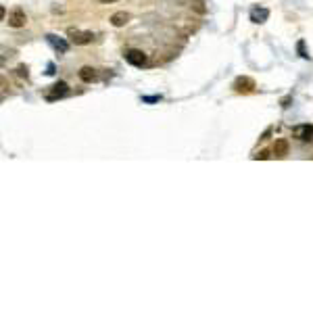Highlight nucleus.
Masks as SVG:
<instances>
[{
	"label": "nucleus",
	"mask_w": 313,
	"mask_h": 313,
	"mask_svg": "<svg viewBox=\"0 0 313 313\" xmlns=\"http://www.w3.org/2000/svg\"><path fill=\"white\" fill-rule=\"evenodd\" d=\"M19 75H25L27 77V67H19Z\"/></svg>",
	"instance_id": "f8f14e48"
},
{
	"label": "nucleus",
	"mask_w": 313,
	"mask_h": 313,
	"mask_svg": "<svg viewBox=\"0 0 313 313\" xmlns=\"http://www.w3.org/2000/svg\"><path fill=\"white\" fill-rule=\"evenodd\" d=\"M125 61L130 63V65H134V67H142V65H146V61H148V57L142 52V50H138V48H130V50H125Z\"/></svg>",
	"instance_id": "f257e3e1"
},
{
	"label": "nucleus",
	"mask_w": 313,
	"mask_h": 313,
	"mask_svg": "<svg viewBox=\"0 0 313 313\" xmlns=\"http://www.w3.org/2000/svg\"><path fill=\"white\" fill-rule=\"evenodd\" d=\"M69 36H71V42L75 44H90L94 40V34H90V31H77V29H69Z\"/></svg>",
	"instance_id": "7ed1b4c3"
},
{
	"label": "nucleus",
	"mask_w": 313,
	"mask_h": 313,
	"mask_svg": "<svg viewBox=\"0 0 313 313\" xmlns=\"http://www.w3.org/2000/svg\"><path fill=\"white\" fill-rule=\"evenodd\" d=\"M292 134H294V138H299L301 142H307V140L313 138V125H309V123L296 125V128L292 130Z\"/></svg>",
	"instance_id": "20e7f679"
},
{
	"label": "nucleus",
	"mask_w": 313,
	"mask_h": 313,
	"mask_svg": "<svg viewBox=\"0 0 313 313\" xmlns=\"http://www.w3.org/2000/svg\"><path fill=\"white\" fill-rule=\"evenodd\" d=\"M268 156H269L268 153H259V155H257V159H268Z\"/></svg>",
	"instance_id": "ddd939ff"
},
{
	"label": "nucleus",
	"mask_w": 313,
	"mask_h": 313,
	"mask_svg": "<svg viewBox=\"0 0 313 313\" xmlns=\"http://www.w3.org/2000/svg\"><path fill=\"white\" fill-rule=\"evenodd\" d=\"M46 40H48V42H50V44H52L59 52H67V48H69L67 42H65V40H61V38H57V36H46Z\"/></svg>",
	"instance_id": "6e6552de"
},
{
	"label": "nucleus",
	"mask_w": 313,
	"mask_h": 313,
	"mask_svg": "<svg viewBox=\"0 0 313 313\" xmlns=\"http://www.w3.org/2000/svg\"><path fill=\"white\" fill-rule=\"evenodd\" d=\"M67 92H69V86H67L65 82H57V84L52 86V90L48 92V96H46V98H48V100H57V98L65 96Z\"/></svg>",
	"instance_id": "39448f33"
},
{
	"label": "nucleus",
	"mask_w": 313,
	"mask_h": 313,
	"mask_svg": "<svg viewBox=\"0 0 313 313\" xmlns=\"http://www.w3.org/2000/svg\"><path fill=\"white\" fill-rule=\"evenodd\" d=\"M268 17H269L268 9H253V13H250V21L253 23H263L268 21Z\"/></svg>",
	"instance_id": "423d86ee"
},
{
	"label": "nucleus",
	"mask_w": 313,
	"mask_h": 313,
	"mask_svg": "<svg viewBox=\"0 0 313 313\" xmlns=\"http://www.w3.org/2000/svg\"><path fill=\"white\" fill-rule=\"evenodd\" d=\"M80 80L86 82V84H90L96 80V69H92V67H82L80 69Z\"/></svg>",
	"instance_id": "0eeeda50"
},
{
	"label": "nucleus",
	"mask_w": 313,
	"mask_h": 313,
	"mask_svg": "<svg viewBox=\"0 0 313 313\" xmlns=\"http://www.w3.org/2000/svg\"><path fill=\"white\" fill-rule=\"evenodd\" d=\"M159 98H161V96H144L142 100H144V103H156Z\"/></svg>",
	"instance_id": "9b49d317"
},
{
	"label": "nucleus",
	"mask_w": 313,
	"mask_h": 313,
	"mask_svg": "<svg viewBox=\"0 0 313 313\" xmlns=\"http://www.w3.org/2000/svg\"><path fill=\"white\" fill-rule=\"evenodd\" d=\"M98 2H103V4H111V2H117V0H98Z\"/></svg>",
	"instance_id": "4468645a"
},
{
	"label": "nucleus",
	"mask_w": 313,
	"mask_h": 313,
	"mask_svg": "<svg viewBox=\"0 0 313 313\" xmlns=\"http://www.w3.org/2000/svg\"><path fill=\"white\" fill-rule=\"evenodd\" d=\"M25 11L23 9H13L11 15H9V19H6V23H9V27H23L25 25Z\"/></svg>",
	"instance_id": "f03ea898"
},
{
	"label": "nucleus",
	"mask_w": 313,
	"mask_h": 313,
	"mask_svg": "<svg viewBox=\"0 0 313 313\" xmlns=\"http://www.w3.org/2000/svg\"><path fill=\"white\" fill-rule=\"evenodd\" d=\"M273 153H276L278 156H284V155H288V142H286L284 138L276 140V144H273Z\"/></svg>",
	"instance_id": "9d476101"
},
{
	"label": "nucleus",
	"mask_w": 313,
	"mask_h": 313,
	"mask_svg": "<svg viewBox=\"0 0 313 313\" xmlns=\"http://www.w3.org/2000/svg\"><path fill=\"white\" fill-rule=\"evenodd\" d=\"M128 19H130V15L121 11V13H115V15H113V17H111V23H113L115 27H123L125 23H128Z\"/></svg>",
	"instance_id": "1a4fd4ad"
}]
</instances>
